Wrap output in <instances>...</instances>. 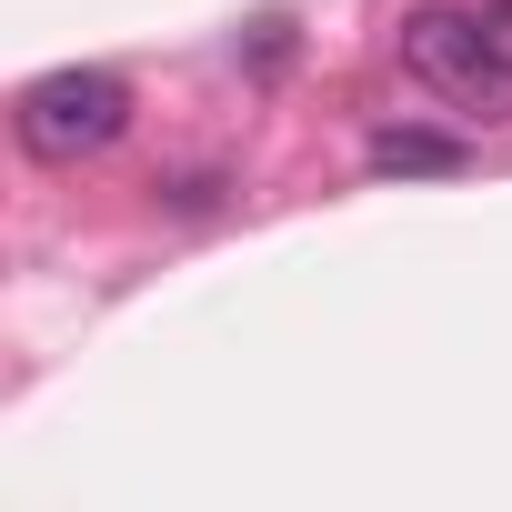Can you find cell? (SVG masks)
<instances>
[{"label":"cell","instance_id":"1","mask_svg":"<svg viewBox=\"0 0 512 512\" xmlns=\"http://www.w3.org/2000/svg\"><path fill=\"white\" fill-rule=\"evenodd\" d=\"M402 71L432 91V101H452V111H472L482 131H502L512 121V21H482V11H452V0H422V11H402Z\"/></svg>","mask_w":512,"mask_h":512},{"label":"cell","instance_id":"2","mask_svg":"<svg viewBox=\"0 0 512 512\" xmlns=\"http://www.w3.org/2000/svg\"><path fill=\"white\" fill-rule=\"evenodd\" d=\"M11 121H21V151L31 161H91V151H111L131 131V81L71 61V71H41Z\"/></svg>","mask_w":512,"mask_h":512},{"label":"cell","instance_id":"3","mask_svg":"<svg viewBox=\"0 0 512 512\" xmlns=\"http://www.w3.org/2000/svg\"><path fill=\"white\" fill-rule=\"evenodd\" d=\"M472 151L452 141V131H422V121H392V131H372V171H462Z\"/></svg>","mask_w":512,"mask_h":512}]
</instances>
